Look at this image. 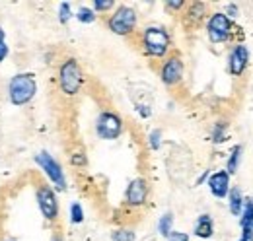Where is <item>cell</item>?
<instances>
[{
	"instance_id": "cell-9",
	"label": "cell",
	"mask_w": 253,
	"mask_h": 241,
	"mask_svg": "<svg viewBox=\"0 0 253 241\" xmlns=\"http://www.w3.org/2000/svg\"><path fill=\"white\" fill-rule=\"evenodd\" d=\"M183 60L179 55H171L164 60L162 68H160V78L166 86H177L181 80H183Z\"/></svg>"
},
{
	"instance_id": "cell-10",
	"label": "cell",
	"mask_w": 253,
	"mask_h": 241,
	"mask_svg": "<svg viewBox=\"0 0 253 241\" xmlns=\"http://www.w3.org/2000/svg\"><path fill=\"white\" fill-rule=\"evenodd\" d=\"M148 199V183L142 177H136L128 183L125 193V202L128 206H142Z\"/></svg>"
},
{
	"instance_id": "cell-15",
	"label": "cell",
	"mask_w": 253,
	"mask_h": 241,
	"mask_svg": "<svg viewBox=\"0 0 253 241\" xmlns=\"http://www.w3.org/2000/svg\"><path fill=\"white\" fill-rule=\"evenodd\" d=\"M228 197H230V212L234 214V216H240L242 214V208H244V195H242V191L238 189V187H234L230 193H228Z\"/></svg>"
},
{
	"instance_id": "cell-25",
	"label": "cell",
	"mask_w": 253,
	"mask_h": 241,
	"mask_svg": "<svg viewBox=\"0 0 253 241\" xmlns=\"http://www.w3.org/2000/svg\"><path fill=\"white\" fill-rule=\"evenodd\" d=\"M8 57V45H6V33L0 28V62Z\"/></svg>"
},
{
	"instance_id": "cell-19",
	"label": "cell",
	"mask_w": 253,
	"mask_h": 241,
	"mask_svg": "<svg viewBox=\"0 0 253 241\" xmlns=\"http://www.w3.org/2000/svg\"><path fill=\"white\" fill-rule=\"evenodd\" d=\"M76 18L82 22V24H92L95 20V12L92 8H86V6H82L78 12H76Z\"/></svg>"
},
{
	"instance_id": "cell-4",
	"label": "cell",
	"mask_w": 253,
	"mask_h": 241,
	"mask_svg": "<svg viewBox=\"0 0 253 241\" xmlns=\"http://www.w3.org/2000/svg\"><path fill=\"white\" fill-rule=\"evenodd\" d=\"M136 24H138V16L130 6H119L107 20V28L117 35H123V37L134 33Z\"/></svg>"
},
{
	"instance_id": "cell-28",
	"label": "cell",
	"mask_w": 253,
	"mask_h": 241,
	"mask_svg": "<svg viewBox=\"0 0 253 241\" xmlns=\"http://www.w3.org/2000/svg\"><path fill=\"white\" fill-rule=\"evenodd\" d=\"M168 241H189V236L183 232H171L168 236Z\"/></svg>"
},
{
	"instance_id": "cell-17",
	"label": "cell",
	"mask_w": 253,
	"mask_h": 241,
	"mask_svg": "<svg viewBox=\"0 0 253 241\" xmlns=\"http://www.w3.org/2000/svg\"><path fill=\"white\" fill-rule=\"evenodd\" d=\"M240 156H242V146H234L230 152V158H228V163H226V173L228 175H234L238 171V165H240Z\"/></svg>"
},
{
	"instance_id": "cell-23",
	"label": "cell",
	"mask_w": 253,
	"mask_h": 241,
	"mask_svg": "<svg viewBox=\"0 0 253 241\" xmlns=\"http://www.w3.org/2000/svg\"><path fill=\"white\" fill-rule=\"evenodd\" d=\"M115 6L113 0H95L94 2V12H107Z\"/></svg>"
},
{
	"instance_id": "cell-11",
	"label": "cell",
	"mask_w": 253,
	"mask_h": 241,
	"mask_svg": "<svg viewBox=\"0 0 253 241\" xmlns=\"http://www.w3.org/2000/svg\"><path fill=\"white\" fill-rule=\"evenodd\" d=\"M250 64V51L246 45H236L228 57V70L232 76H242Z\"/></svg>"
},
{
	"instance_id": "cell-24",
	"label": "cell",
	"mask_w": 253,
	"mask_h": 241,
	"mask_svg": "<svg viewBox=\"0 0 253 241\" xmlns=\"http://www.w3.org/2000/svg\"><path fill=\"white\" fill-rule=\"evenodd\" d=\"M148 142H150V148L152 150H158L160 142H162V132L160 130H152L150 136H148Z\"/></svg>"
},
{
	"instance_id": "cell-8",
	"label": "cell",
	"mask_w": 253,
	"mask_h": 241,
	"mask_svg": "<svg viewBox=\"0 0 253 241\" xmlns=\"http://www.w3.org/2000/svg\"><path fill=\"white\" fill-rule=\"evenodd\" d=\"M37 204H39L41 214L45 216V220L55 222L59 218V201H57V195L45 183H41L37 187Z\"/></svg>"
},
{
	"instance_id": "cell-31",
	"label": "cell",
	"mask_w": 253,
	"mask_h": 241,
	"mask_svg": "<svg viewBox=\"0 0 253 241\" xmlns=\"http://www.w3.org/2000/svg\"><path fill=\"white\" fill-rule=\"evenodd\" d=\"M240 241H246V240H244V238H242V240H240Z\"/></svg>"
},
{
	"instance_id": "cell-13",
	"label": "cell",
	"mask_w": 253,
	"mask_h": 241,
	"mask_svg": "<svg viewBox=\"0 0 253 241\" xmlns=\"http://www.w3.org/2000/svg\"><path fill=\"white\" fill-rule=\"evenodd\" d=\"M207 14V6L203 2H191L187 4V12H185V24L189 28H199L201 22L205 20Z\"/></svg>"
},
{
	"instance_id": "cell-30",
	"label": "cell",
	"mask_w": 253,
	"mask_h": 241,
	"mask_svg": "<svg viewBox=\"0 0 253 241\" xmlns=\"http://www.w3.org/2000/svg\"><path fill=\"white\" fill-rule=\"evenodd\" d=\"M51 241H63V238H61V234H55V236L51 238Z\"/></svg>"
},
{
	"instance_id": "cell-29",
	"label": "cell",
	"mask_w": 253,
	"mask_h": 241,
	"mask_svg": "<svg viewBox=\"0 0 253 241\" xmlns=\"http://www.w3.org/2000/svg\"><path fill=\"white\" fill-rule=\"evenodd\" d=\"M185 6V2L183 0H173V2H166V8L168 10H181Z\"/></svg>"
},
{
	"instance_id": "cell-16",
	"label": "cell",
	"mask_w": 253,
	"mask_h": 241,
	"mask_svg": "<svg viewBox=\"0 0 253 241\" xmlns=\"http://www.w3.org/2000/svg\"><path fill=\"white\" fill-rule=\"evenodd\" d=\"M244 214H242V230H252L253 232V199L244 201Z\"/></svg>"
},
{
	"instance_id": "cell-21",
	"label": "cell",
	"mask_w": 253,
	"mask_h": 241,
	"mask_svg": "<svg viewBox=\"0 0 253 241\" xmlns=\"http://www.w3.org/2000/svg\"><path fill=\"white\" fill-rule=\"evenodd\" d=\"M113 241H134V232L132 230H115Z\"/></svg>"
},
{
	"instance_id": "cell-3",
	"label": "cell",
	"mask_w": 253,
	"mask_h": 241,
	"mask_svg": "<svg viewBox=\"0 0 253 241\" xmlns=\"http://www.w3.org/2000/svg\"><path fill=\"white\" fill-rule=\"evenodd\" d=\"M82 82H84V74H82V68H80L78 60L66 59L59 66V88H61V91L64 95L72 97L80 91Z\"/></svg>"
},
{
	"instance_id": "cell-26",
	"label": "cell",
	"mask_w": 253,
	"mask_h": 241,
	"mask_svg": "<svg viewBox=\"0 0 253 241\" xmlns=\"http://www.w3.org/2000/svg\"><path fill=\"white\" fill-rule=\"evenodd\" d=\"M224 130H226V124L224 122H216V128H214V142H222L224 138H226V134H224Z\"/></svg>"
},
{
	"instance_id": "cell-2",
	"label": "cell",
	"mask_w": 253,
	"mask_h": 241,
	"mask_svg": "<svg viewBox=\"0 0 253 241\" xmlns=\"http://www.w3.org/2000/svg\"><path fill=\"white\" fill-rule=\"evenodd\" d=\"M35 91H37V82L32 74H16L8 82V99L16 107L30 103Z\"/></svg>"
},
{
	"instance_id": "cell-27",
	"label": "cell",
	"mask_w": 253,
	"mask_h": 241,
	"mask_svg": "<svg viewBox=\"0 0 253 241\" xmlns=\"http://www.w3.org/2000/svg\"><path fill=\"white\" fill-rule=\"evenodd\" d=\"M70 163H72V165H86V156H84L82 152H78V154H72V158H70Z\"/></svg>"
},
{
	"instance_id": "cell-14",
	"label": "cell",
	"mask_w": 253,
	"mask_h": 241,
	"mask_svg": "<svg viewBox=\"0 0 253 241\" xmlns=\"http://www.w3.org/2000/svg\"><path fill=\"white\" fill-rule=\"evenodd\" d=\"M214 234V222L209 214H201L197 218V224H195V236L201 238V240H209L212 238Z\"/></svg>"
},
{
	"instance_id": "cell-18",
	"label": "cell",
	"mask_w": 253,
	"mask_h": 241,
	"mask_svg": "<svg viewBox=\"0 0 253 241\" xmlns=\"http://www.w3.org/2000/svg\"><path fill=\"white\" fill-rule=\"evenodd\" d=\"M171 226H173V214H171V212H166V214L160 218L158 232L164 238H168V236L171 234Z\"/></svg>"
},
{
	"instance_id": "cell-12",
	"label": "cell",
	"mask_w": 253,
	"mask_h": 241,
	"mask_svg": "<svg viewBox=\"0 0 253 241\" xmlns=\"http://www.w3.org/2000/svg\"><path fill=\"white\" fill-rule=\"evenodd\" d=\"M209 189L216 199H224L230 193V175L226 171H216L209 177Z\"/></svg>"
},
{
	"instance_id": "cell-5",
	"label": "cell",
	"mask_w": 253,
	"mask_h": 241,
	"mask_svg": "<svg viewBox=\"0 0 253 241\" xmlns=\"http://www.w3.org/2000/svg\"><path fill=\"white\" fill-rule=\"evenodd\" d=\"M95 132L103 140H115L123 132V120L113 111H103L95 120Z\"/></svg>"
},
{
	"instance_id": "cell-20",
	"label": "cell",
	"mask_w": 253,
	"mask_h": 241,
	"mask_svg": "<svg viewBox=\"0 0 253 241\" xmlns=\"http://www.w3.org/2000/svg\"><path fill=\"white\" fill-rule=\"evenodd\" d=\"M70 16H72L70 4H68V2H61V6H59V22H61V24H68Z\"/></svg>"
},
{
	"instance_id": "cell-22",
	"label": "cell",
	"mask_w": 253,
	"mask_h": 241,
	"mask_svg": "<svg viewBox=\"0 0 253 241\" xmlns=\"http://www.w3.org/2000/svg\"><path fill=\"white\" fill-rule=\"evenodd\" d=\"M84 220V212H82V206L78 204V202H74L72 206H70V222H74V224H80Z\"/></svg>"
},
{
	"instance_id": "cell-6",
	"label": "cell",
	"mask_w": 253,
	"mask_h": 241,
	"mask_svg": "<svg viewBox=\"0 0 253 241\" xmlns=\"http://www.w3.org/2000/svg\"><path fill=\"white\" fill-rule=\"evenodd\" d=\"M35 163L47 173V177L53 181V185H55L59 191H64V189H66V179H64L63 167H61V163H59L49 152H39V154H35Z\"/></svg>"
},
{
	"instance_id": "cell-7",
	"label": "cell",
	"mask_w": 253,
	"mask_h": 241,
	"mask_svg": "<svg viewBox=\"0 0 253 241\" xmlns=\"http://www.w3.org/2000/svg\"><path fill=\"white\" fill-rule=\"evenodd\" d=\"M207 33H209L211 43H214V45L228 41L230 35H232V22H230V18L226 14H222V12L212 14L209 18V22H207Z\"/></svg>"
},
{
	"instance_id": "cell-1",
	"label": "cell",
	"mask_w": 253,
	"mask_h": 241,
	"mask_svg": "<svg viewBox=\"0 0 253 241\" xmlns=\"http://www.w3.org/2000/svg\"><path fill=\"white\" fill-rule=\"evenodd\" d=\"M142 47L144 53L154 57V59H162L168 55L169 47H171V37L166 28L162 26H148L142 31Z\"/></svg>"
}]
</instances>
